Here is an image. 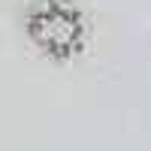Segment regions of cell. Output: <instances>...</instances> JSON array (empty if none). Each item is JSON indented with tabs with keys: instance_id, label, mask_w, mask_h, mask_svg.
Returning <instances> with one entry per match:
<instances>
[{
	"instance_id": "obj_1",
	"label": "cell",
	"mask_w": 151,
	"mask_h": 151,
	"mask_svg": "<svg viewBox=\"0 0 151 151\" xmlns=\"http://www.w3.org/2000/svg\"><path fill=\"white\" fill-rule=\"evenodd\" d=\"M27 36L42 55L70 60L88 42V15L73 0H36L27 12Z\"/></svg>"
}]
</instances>
